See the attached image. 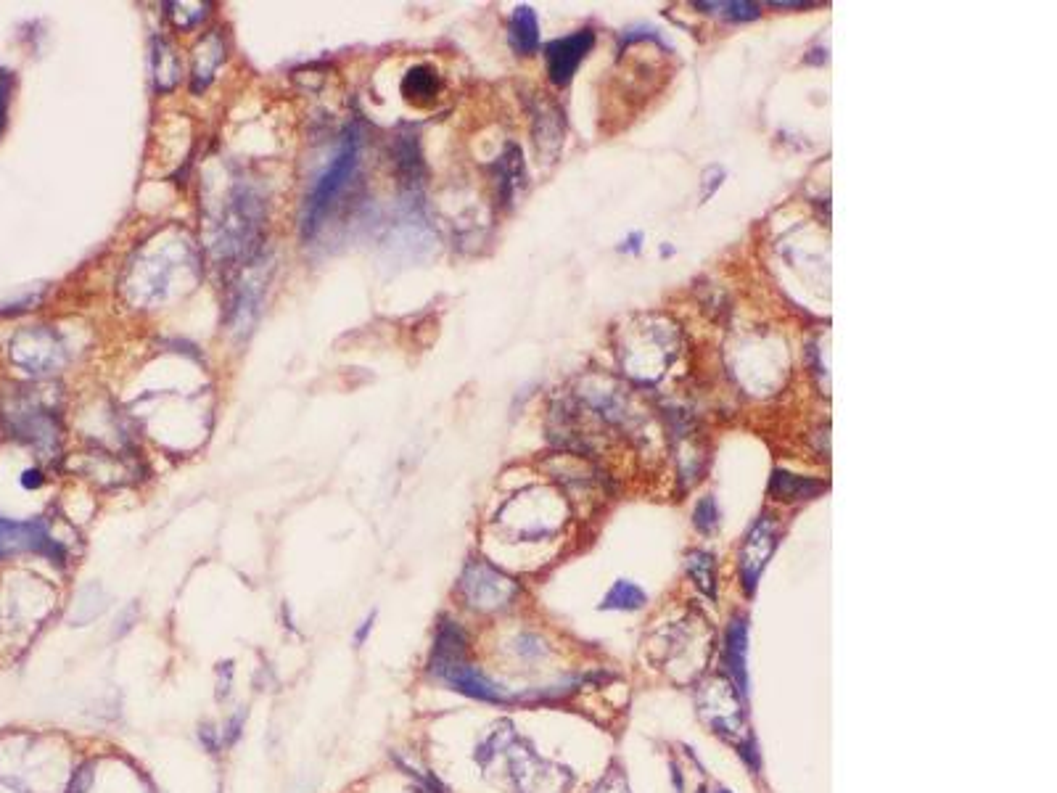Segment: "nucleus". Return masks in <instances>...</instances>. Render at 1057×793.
Masks as SVG:
<instances>
[{"instance_id": "18", "label": "nucleus", "mask_w": 1057, "mask_h": 793, "mask_svg": "<svg viewBox=\"0 0 1057 793\" xmlns=\"http://www.w3.org/2000/svg\"><path fill=\"white\" fill-rule=\"evenodd\" d=\"M151 61H154L156 90H159V93H167V90L175 88L180 80V59L178 53H175V48H172L167 40L156 38Z\"/></svg>"}, {"instance_id": "29", "label": "nucleus", "mask_w": 1057, "mask_h": 793, "mask_svg": "<svg viewBox=\"0 0 1057 793\" xmlns=\"http://www.w3.org/2000/svg\"><path fill=\"white\" fill-rule=\"evenodd\" d=\"M719 793H727V791H719Z\"/></svg>"}, {"instance_id": "10", "label": "nucleus", "mask_w": 1057, "mask_h": 793, "mask_svg": "<svg viewBox=\"0 0 1057 793\" xmlns=\"http://www.w3.org/2000/svg\"><path fill=\"white\" fill-rule=\"evenodd\" d=\"M532 125L534 143H537V149H540V156H545V162H553L563 146V135H566L561 109L555 104H550V101H545V98L534 101Z\"/></svg>"}, {"instance_id": "4", "label": "nucleus", "mask_w": 1057, "mask_h": 793, "mask_svg": "<svg viewBox=\"0 0 1057 793\" xmlns=\"http://www.w3.org/2000/svg\"><path fill=\"white\" fill-rule=\"evenodd\" d=\"M8 355L14 360V365H19L22 371L32 373V376H48V373H56L61 365L67 363V349L56 336V331L45 326L19 331L11 339Z\"/></svg>"}, {"instance_id": "21", "label": "nucleus", "mask_w": 1057, "mask_h": 793, "mask_svg": "<svg viewBox=\"0 0 1057 793\" xmlns=\"http://www.w3.org/2000/svg\"><path fill=\"white\" fill-rule=\"evenodd\" d=\"M648 603V595L640 585L629 582V579H619L614 582V587L608 590V595L603 598V611H635V608H643Z\"/></svg>"}, {"instance_id": "5", "label": "nucleus", "mask_w": 1057, "mask_h": 793, "mask_svg": "<svg viewBox=\"0 0 1057 793\" xmlns=\"http://www.w3.org/2000/svg\"><path fill=\"white\" fill-rule=\"evenodd\" d=\"M460 593L468 601V606L479 608V611H497L513 601L518 587L511 577L500 574L487 561H471L460 577Z\"/></svg>"}, {"instance_id": "13", "label": "nucleus", "mask_w": 1057, "mask_h": 793, "mask_svg": "<svg viewBox=\"0 0 1057 793\" xmlns=\"http://www.w3.org/2000/svg\"><path fill=\"white\" fill-rule=\"evenodd\" d=\"M495 180H497V196H500V204H503V207H511L518 193L526 188L524 154H521V149L513 146V143L505 149V154L497 159Z\"/></svg>"}, {"instance_id": "26", "label": "nucleus", "mask_w": 1057, "mask_h": 793, "mask_svg": "<svg viewBox=\"0 0 1057 793\" xmlns=\"http://www.w3.org/2000/svg\"><path fill=\"white\" fill-rule=\"evenodd\" d=\"M370 627H373V616H368V622H365V624H363V630L357 632V643H363V640H365V635H368V630H370Z\"/></svg>"}, {"instance_id": "17", "label": "nucleus", "mask_w": 1057, "mask_h": 793, "mask_svg": "<svg viewBox=\"0 0 1057 793\" xmlns=\"http://www.w3.org/2000/svg\"><path fill=\"white\" fill-rule=\"evenodd\" d=\"M468 651V638L460 624H455L452 619H442L437 630V640H434V651H431V664H444V661H455V659H466Z\"/></svg>"}, {"instance_id": "22", "label": "nucleus", "mask_w": 1057, "mask_h": 793, "mask_svg": "<svg viewBox=\"0 0 1057 793\" xmlns=\"http://www.w3.org/2000/svg\"><path fill=\"white\" fill-rule=\"evenodd\" d=\"M703 11H711V14H719L722 19H730V22H754L762 16V6L759 3H748V0H727V3H695Z\"/></svg>"}, {"instance_id": "14", "label": "nucleus", "mask_w": 1057, "mask_h": 793, "mask_svg": "<svg viewBox=\"0 0 1057 793\" xmlns=\"http://www.w3.org/2000/svg\"><path fill=\"white\" fill-rule=\"evenodd\" d=\"M828 490V484L820 479H809V476H796L791 471H780L777 468L769 482V497H775L780 503H801V500H812Z\"/></svg>"}, {"instance_id": "8", "label": "nucleus", "mask_w": 1057, "mask_h": 793, "mask_svg": "<svg viewBox=\"0 0 1057 793\" xmlns=\"http://www.w3.org/2000/svg\"><path fill=\"white\" fill-rule=\"evenodd\" d=\"M431 675H437L439 680L447 682L452 690H458L463 696L476 698V701H487V704H508V696L503 690L497 688L495 682L489 680L487 675H481L474 664H468L466 659H455V661H444V664H431Z\"/></svg>"}, {"instance_id": "24", "label": "nucleus", "mask_w": 1057, "mask_h": 793, "mask_svg": "<svg viewBox=\"0 0 1057 793\" xmlns=\"http://www.w3.org/2000/svg\"><path fill=\"white\" fill-rule=\"evenodd\" d=\"M693 524H695V529H698V532H703V534H711L714 529H717L719 511H717V503H714V497L706 495L701 500V503L695 505Z\"/></svg>"}, {"instance_id": "12", "label": "nucleus", "mask_w": 1057, "mask_h": 793, "mask_svg": "<svg viewBox=\"0 0 1057 793\" xmlns=\"http://www.w3.org/2000/svg\"><path fill=\"white\" fill-rule=\"evenodd\" d=\"M222 61H225V38H222V32H207V35L199 40V45L193 48V93H201V90L207 88L217 69H220Z\"/></svg>"}, {"instance_id": "27", "label": "nucleus", "mask_w": 1057, "mask_h": 793, "mask_svg": "<svg viewBox=\"0 0 1057 793\" xmlns=\"http://www.w3.org/2000/svg\"><path fill=\"white\" fill-rule=\"evenodd\" d=\"M769 6H775V8H809V6H814V3H769Z\"/></svg>"}, {"instance_id": "15", "label": "nucleus", "mask_w": 1057, "mask_h": 793, "mask_svg": "<svg viewBox=\"0 0 1057 793\" xmlns=\"http://www.w3.org/2000/svg\"><path fill=\"white\" fill-rule=\"evenodd\" d=\"M439 90H442V82H439L437 69L429 67V64H418V67L407 69V75L402 77V96L415 106L434 104Z\"/></svg>"}, {"instance_id": "7", "label": "nucleus", "mask_w": 1057, "mask_h": 793, "mask_svg": "<svg viewBox=\"0 0 1057 793\" xmlns=\"http://www.w3.org/2000/svg\"><path fill=\"white\" fill-rule=\"evenodd\" d=\"M777 542H780V532H777V521L775 516L762 513L756 524L748 529L746 540H743V548L738 553V566H740V582L746 587V593L751 595L759 585V577L767 569L769 558L775 556Z\"/></svg>"}, {"instance_id": "1", "label": "nucleus", "mask_w": 1057, "mask_h": 793, "mask_svg": "<svg viewBox=\"0 0 1057 793\" xmlns=\"http://www.w3.org/2000/svg\"><path fill=\"white\" fill-rule=\"evenodd\" d=\"M360 149H363V138H360V130L355 125H349L344 130L339 141V149L333 154L331 164H328L323 175L315 180L310 196H307V204H304V217H302V233L304 238H312L318 233L323 225L328 223L331 212L341 204V199L347 196L352 183H355L357 172H360Z\"/></svg>"}, {"instance_id": "20", "label": "nucleus", "mask_w": 1057, "mask_h": 793, "mask_svg": "<svg viewBox=\"0 0 1057 793\" xmlns=\"http://www.w3.org/2000/svg\"><path fill=\"white\" fill-rule=\"evenodd\" d=\"M688 571L693 577L695 587L701 590L709 601L717 598V564H714V556L706 553V550H695L688 556Z\"/></svg>"}, {"instance_id": "3", "label": "nucleus", "mask_w": 1057, "mask_h": 793, "mask_svg": "<svg viewBox=\"0 0 1057 793\" xmlns=\"http://www.w3.org/2000/svg\"><path fill=\"white\" fill-rule=\"evenodd\" d=\"M262 199L244 183L230 188L228 201L222 207L220 223L215 225V252L222 262L252 260L262 230Z\"/></svg>"}, {"instance_id": "28", "label": "nucleus", "mask_w": 1057, "mask_h": 793, "mask_svg": "<svg viewBox=\"0 0 1057 793\" xmlns=\"http://www.w3.org/2000/svg\"><path fill=\"white\" fill-rule=\"evenodd\" d=\"M643 35H627V40H640ZM645 38H651V40H658V30L651 32V35H645Z\"/></svg>"}, {"instance_id": "6", "label": "nucleus", "mask_w": 1057, "mask_h": 793, "mask_svg": "<svg viewBox=\"0 0 1057 793\" xmlns=\"http://www.w3.org/2000/svg\"><path fill=\"white\" fill-rule=\"evenodd\" d=\"M22 553H37L51 558L53 564H64V548L59 540H53L43 521H6L0 519V561L22 556Z\"/></svg>"}, {"instance_id": "23", "label": "nucleus", "mask_w": 1057, "mask_h": 793, "mask_svg": "<svg viewBox=\"0 0 1057 793\" xmlns=\"http://www.w3.org/2000/svg\"><path fill=\"white\" fill-rule=\"evenodd\" d=\"M167 14H170V19L175 22V27H180V30H191V27H196V24L207 16V3H167Z\"/></svg>"}, {"instance_id": "11", "label": "nucleus", "mask_w": 1057, "mask_h": 793, "mask_svg": "<svg viewBox=\"0 0 1057 793\" xmlns=\"http://www.w3.org/2000/svg\"><path fill=\"white\" fill-rule=\"evenodd\" d=\"M725 667L732 677V688L738 690V696L748 693V624L743 616H735L725 630Z\"/></svg>"}, {"instance_id": "2", "label": "nucleus", "mask_w": 1057, "mask_h": 793, "mask_svg": "<svg viewBox=\"0 0 1057 793\" xmlns=\"http://www.w3.org/2000/svg\"><path fill=\"white\" fill-rule=\"evenodd\" d=\"M3 423L24 445L35 447L43 458H53L61 450V423L53 405L35 386H11L3 392Z\"/></svg>"}, {"instance_id": "9", "label": "nucleus", "mask_w": 1057, "mask_h": 793, "mask_svg": "<svg viewBox=\"0 0 1057 793\" xmlns=\"http://www.w3.org/2000/svg\"><path fill=\"white\" fill-rule=\"evenodd\" d=\"M592 45H595V32L592 30H579L574 35H566V38H558L547 45L545 61L550 82L558 85V88L569 85L571 77L577 75L584 56L592 51Z\"/></svg>"}, {"instance_id": "16", "label": "nucleus", "mask_w": 1057, "mask_h": 793, "mask_svg": "<svg viewBox=\"0 0 1057 793\" xmlns=\"http://www.w3.org/2000/svg\"><path fill=\"white\" fill-rule=\"evenodd\" d=\"M508 38H511L513 51L518 56H532L540 48V22H537V14H534L532 6H518L513 11Z\"/></svg>"}, {"instance_id": "25", "label": "nucleus", "mask_w": 1057, "mask_h": 793, "mask_svg": "<svg viewBox=\"0 0 1057 793\" xmlns=\"http://www.w3.org/2000/svg\"><path fill=\"white\" fill-rule=\"evenodd\" d=\"M11 88H14V77L8 69L0 67V135L6 130L8 122V101H11Z\"/></svg>"}, {"instance_id": "19", "label": "nucleus", "mask_w": 1057, "mask_h": 793, "mask_svg": "<svg viewBox=\"0 0 1057 793\" xmlns=\"http://www.w3.org/2000/svg\"><path fill=\"white\" fill-rule=\"evenodd\" d=\"M394 156H397L394 162H397V172H400L402 183L415 186V183L423 178V159H421V149H418L415 135H400Z\"/></svg>"}]
</instances>
